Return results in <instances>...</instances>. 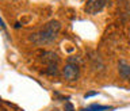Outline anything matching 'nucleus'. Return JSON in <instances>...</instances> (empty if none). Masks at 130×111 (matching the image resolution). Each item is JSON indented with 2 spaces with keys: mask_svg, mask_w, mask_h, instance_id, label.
<instances>
[{
  "mask_svg": "<svg viewBox=\"0 0 130 111\" xmlns=\"http://www.w3.org/2000/svg\"><path fill=\"white\" fill-rule=\"evenodd\" d=\"M76 58L75 57H71V58H68V62L67 65L64 67L62 69V76L65 80L68 81H75L79 79V75H80V67L79 64L76 62Z\"/></svg>",
  "mask_w": 130,
  "mask_h": 111,
  "instance_id": "f03ea898",
  "label": "nucleus"
},
{
  "mask_svg": "<svg viewBox=\"0 0 130 111\" xmlns=\"http://www.w3.org/2000/svg\"><path fill=\"white\" fill-rule=\"evenodd\" d=\"M41 60H42L43 64H46L47 67H58L60 64V57L57 56V53L54 52H43L41 54Z\"/></svg>",
  "mask_w": 130,
  "mask_h": 111,
  "instance_id": "20e7f679",
  "label": "nucleus"
},
{
  "mask_svg": "<svg viewBox=\"0 0 130 111\" xmlns=\"http://www.w3.org/2000/svg\"><path fill=\"white\" fill-rule=\"evenodd\" d=\"M60 30H61V23L58 20H50L39 31L30 35V41H32L35 45H49L58 37Z\"/></svg>",
  "mask_w": 130,
  "mask_h": 111,
  "instance_id": "f257e3e1",
  "label": "nucleus"
},
{
  "mask_svg": "<svg viewBox=\"0 0 130 111\" xmlns=\"http://www.w3.org/2000/svg\"><path fill=\"white\" fill-rule=\"evenodd\" d=\"M106 4H107V0H87L85 12L89 15H96L106 7Z\"/></svg>",
  "mask_w": 130,
  "mask_h": 111,
  "instance_id": "7ed1b4c3",
  "label": "nucleus"
},
{
  "mask_svg": "<svg viewBox=\"0 0 130 111\" xmlns=\"http://www.w3.org/2000/svg\"><path fill=\"white\" fill-rule=\"evenodd\" d=\"M0 28L4 31V34H7V27H6V24H4V22H3L2 18H0Z\"/></svg>",
  "mask_w": 130,
  "mask_h": 111,
  "instance_id": "6e6552de",
  "label": "nucleus"
},
{
  "mask_svg": "<svg viewBox=\"0 0 130 111\" xmlns=\"http://www.w3.org/2000/svg\"><path fill=\"white\" fill-rule=\"evenodd\" d=\"M104 110H112V107H107V106H100V104H91L87 108H83L81 111H104Z\"/></svg>",
  "mask_w": 130,
  "mask_h": 111,
  "instance_id": "423d86ee",
  "label": "nucleus"
},
{
  "mask_svg": "<svg viewBox=\"0 0 130 111\" xmlns=\"http://www.w3.org/2000/svg\"><path fill=\"white\" fill-rule=\"evenodd\" d=\"M95 95H98V92H88V93H85V99L89 96H95Z\"/></svg>",
  "mask_w": 130,
  "mask_h": 111,
  "instance_id": "1a4fd4ad",
  "label": "nucleus"
},
{
  "mask_svg": "<svg viewBox=\"0 0 130 111\" xmlns=\"http://www.w3.org/2000/svg\"><path fill=\"white\" fill-rule=\"evenodd\" d=\"M65 111H75V107H73V104L71 102H67V103H65Z\"/></svg>",
  "mask_w": 130,
  "mask_h": 111,
  "instance_id": "0eeeda50",
  "label": "nucleus"
},
{
  "mask_svg": "<svg viewBox=\"0 0 130 111\" xmlns=\"http://www.w3.org/2000/svg\"><path fill=\"white\" fill-rule=\"evenodd\" d=\"M118 71H119V75L126 80H130V64L126 62L125 60H121L118 62Z\"/></svg>",
  "mask_w": 130,
  "mask_h": 111,
  "instance_id": "39448f33",
  "label": "nucleus"
}]
</instances>
